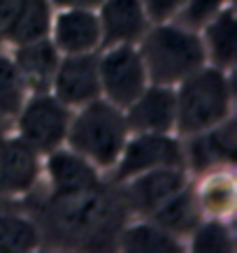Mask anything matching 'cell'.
Returning <instances> with one entry per match:
<instances>
[{
	"label": "cell",
	"instance_id": "obj_1",
	"mask_svg": "<svg viewBox=\"0 0 237 253\" xmlns=\"http://www.w3.org/2000/svg\"><path fill=\"white\" fill-rule=\"evenodd\" d=\"M149 84L177 86L182 79L207 65L205 46L198 31L182 23H153L138 42Z\"/></svg>",
	"mask_w": 237,
	"mask_h": 253
},
{
	"label": "cell",
	"instance_id": "obj_2",
	"mask_svg": "<svg viewBox=\"0 0 237 253\" xmlns=\"http://www.w3.org/2000/svg\"><path fill=\"white\" fill-rule=\"evenodd\" d=\"M177 121L175 130L182 137L202 132L233 116V84L228 70L202 65L182 79L175 88Z\"/></svg>",
	"mask_w": 237,
	"mask_h": 253
},
{
	"label": "cell",
	"instance_id": "obj_3",
	"mask_svg": "<svg viewBox=\"0 0 237 253\" xmlns=\"http://www.w3.org/2000/svg\"><path fill=\"white\" fill-rule=\"evenodd\" d=\"M128 135L130 128L123 109L105 98H98L82 105L70 119L65 144L89 158L98 169H109L119 161Z\"/></svg>",
	"mask_w": 237,
	"mask_h": 253
},
{
	"label": "cell",
	"instance_id": "obj_4",
	"mask_svg": "<svg viewBox=\"0 0 237 253\" xmlns=\"http://www.w3.org/2000/svg\"><path fill=\"white\" fill-rule=\"evenodd\" d=\"M119 207L121 200L109 195L105 184H100L79 191H51V198L47 202V216L65 237L95 242L116 230Z\"/></svg>",
	"mask_w": 237,
	"mask_h": 253
},
{
	"label": "cell",
	"instance_id": "obj_5",
	"mask_svg": "<svg viewBox=\"0 0 237 253\" xmlns=\"http://www.w3.org/2000/svg\"><path fill=\"white\" fill-rule=\"evenodd\" d=\"M72 112L51 91H33L16 114L19 137L26 139L42 156L65 144Z\"/></svg>",
	"mask_w": 237,
	"mask_h": 253
},
{
	"label": "cell",
	"instance_id": "obj_6",
	"mask_svg": "<svg viewBox=\"0 0 237 253\" xmlns=\"http://www.w3.org/2000/svg\"><path fill=\"white\" fill-rule=\"evenodd\" d=\"M100 72V98L126 109L149 86L144 61L140 56L138 44L105 46L98 56Z\"/></svg>",
	"mask_w": 237,
	"mask_h": 253
},
{
	"label": "cell",
	"instance_id": "obj_7",
	"mask_svg": "<svg viewBox=\"0 0 237 253\" xmlns=\"http://www.w3.org/2000/svg\"><path fill=\"white\" fill-rule=\"evenodd\" d=\"M156 168H186L184 144L172 132H130L114 163V179L121 184Z\"/></svg>",
	"mask_w": 237,
	"mask_h": 253
},
{
	"label": "cell",
	"instance_id": "obj_8",
	"mask_svg": "<svg viewBox=\"0 0 237 253\" xmlns=\"http://www.w3.org/2000/svg\"><path fill=\"white\" fill-rule=\"evenodd\" d=\"M189 184L186 168H156L121 181V207L138 216H151L165 200Z\"/></svg>",
	"mask_w": 237,
	"mask_h": 253
},
{
	"label": "cell",
	"instance_id": "obj_9",
	"mask_svg": "<svg viewBox=\"0 0 237 253\" xmlns=\"http://www.w3.org/2000/svg\"><path fill=\"white\" fill-rule=\"evenodd\" d=\"M49 91L61 100L65 107H82L91 100L100 98V72L98 54H70L61 56L58 68L54 72Z\"/></svg>",
	"mask_w": 237,
	"mask_h": 253
},
{
	"label": "cell",
	"instance_id": "obj_10",
	"mask_svg": "<svg viewBox=\"0 0 237 253\" xmlns=\"http://www.w3.org/2000/svg\"><path fill=\"white\" fill-rule=\"evenodd\" d=\"M235 119L216 123L202 132L189 135V144L184 146L186 168H193L198 174H207L212 169L233 168L237 154V130Z\"/></svg>",
	"mask_w": 237,
	"mask_h": 253
},
{
	"label": "cell",
	"instance_id": "obj_11",
	"mask_svg": "<svg viewBox=\"0 0 237 253\" xmlns=\"http://www.w3.org/2000/svg\"><path fill=\"white\" fill-rule=\"evenodd\" d=\"M123 114L130 132H172L177 121L175 86L149 84Z\"/></svg>",
	"mask_w": 237,
	"mask_h": 253
},
{
	"label": "cell",
	"instance_id": "obj_12",
	"mask_svg": "<svg viewBox=\"0 0 237 253\" xmlns=\"http://www.w3.org/2000/svg\"><path fill=\"white\" fill-rule=\"evenodd\" d=\"M95 14L100 21V46L138 44L151 26L142 0H102Z\"/></svg>",
	"mask_w": 237,
	"mask_h": 253
},
{
	"label": "cell",
	"instance_id": "obj_13",
	"mask_svg": "<svg viewBox=\"0 0 237 253\" xmlns=\"http://www.w3.org/2000/svg\"><path fill=\"white\" fill-rule=\"evenodd\" d=\"M42 174V154L26 139H2V163H0V188L5 195H26L35 188Z\"/></svg>",
	"mask_w": 237,
	"mask_h": 253
},
{
	"label": "cell",
	"instance_id": "obj_14",
	"mask_svg": "<svg viewBox=\"0 0 237 253\" xmlns=\"http://www.w3.org/2000/svg\"><path fill=\"white\" fill-rule=\"evenodd\" d=\"M49 38L61 56L95 51L100 46V21L95 9H61L54 14Z\"/></svg>",
	"mask_w": 237,
	"mask_h": 253
},
{
	"label": "cell",
	"instance_id": "obj_15",
	"mask_svg": "<svg viewBox=\"0 0 237 253\" xmlns=\"http://www.w3.org/2000/svg\"><path fill=\"white\" fill-rule=\"evenodd\" d=\"M45 172L51 181V191H79V188H93L100 186L98 168L89 158L77 154L72 149H54L45 158Z\"/></svg>",
	"mask_w": 237,
	"mask_h": 253
},
{
	"label": "cell",
	"instance_id": "obj_16",
	"mask_svg": "<svg viewBox=\"0 0 237 253\" xmlns=\"http://www.w3.org/2000/svg\"><path fill=\"white\" fill-rule=\"evenodd\" d=\"M12 58H14L23 79H26L28 88L49 91L54 72L58 68V61H61V51L56 49L51 38H42L26 42V44H16Z\"/></svg>",
	"mask_w": 237,
	"mask_h": 253
},
{
	"label": "cell",
	"instance_id": "obj_17",
	"mask_svg": "<svg viewBox=\"0 0 237 253\" xmlns=\"http://www.w3.org/2000/svg\"><path fill=\"white\" fill-rule=\"evenodd\" d=\"M146 218H151L153 223L161 225L163 230H168L170 235L182 239L198 228V223L205 218V214L200 209L195 188L191 184H186L182 191L175 193L170 200H165L161 207Z\"/></svg>",
	"mask_w": 237,
	"mask_h": 253
},
{
	"label": "cell",
	"instance_id": "obj_18",
	"mask_svg": "<svg viewBox=\"0 0 237 253\" xmlns=\"http://www.w3.org/2000/svg\"><path fill=\"white\" fill-rule=\"evenodd\" d=\"M202 46H205L207 63L221 70H230L237 58V23L235 9L223 7L219 14L202 26Z\"/></svg>",
	"mask_w": 237,
	"mask_h": 253
},
{
	"label": "cell",
	"instance_id": "obj_19",
	"mask_svg": "<svg viewBox=\"0 0 237 253\" xmlns=\"http://www.w3.org/2000/svg\"><path fill=\"white\" fill-rule=\"evenodd\" d=\"M51 21H54L51 0H21L14 19H12V26H9L5 42L16 46L33 42V40L49 38Z\"/></svg>",
	"mask_w": 237,
	"mask_h": 253
},
{
	"label": "cell",
	"instance_id": "obj_20",
	"mask_svg": "<svg viewBox=\"0 0 237 253\" xmlns=\"http://www.w3.org/2000/svg\"><path fill=\"white\" fill-rule=\"evenodd\" d=\"M200 209L207 218H226L233 214L237 200L235 179L226 169H212L205 174V181L195 188Z\"/></svg>",
	"mask_w": 237,
	"mask_h": 253
},
{
	"label": "cell",
	"instance_id": "obj_21",
	"mask_svg": "<svg viewBox=\"0 0 237 253\" xmlns=\"http://www.w3.org/2000/svg\"><path fill=\"white\" fill-rule=\"evenodd\" d=\"M119 244L123 251H135V253H175L182 251V239L163 230L158 223L151 218L135 225L123 228L119 235Z\"/></svg>",
	"mask_w": 237,
	"mask_h": 253
},
{
	"label": "cell",
	"instance_id": "obj_22",
	"mask_svg": "<svg viewBox=\"0 0 237 253\" xmlns=\"http://www.w3.org/2000/svg\"><path fill=\"white\" fill-rule=\"evenodd\" d=\"M28 84L19 72L12 56L0 54V121L16 119L19 109L28 98Z\"/></svg>",
	"mask_w": 237,
	"mask_h": 253
},
{
	"label": "cell",
	"instance_id": "obj_23",
	"mask_svg": "<svg viewBox=\"0 0 237 253\" xmlns=\"http://www.w3.org/2000/svg\"><path fill=\"white\" fill-rule=\"evenodd\" d=\"M42 242L35 221L19 214H0V253L35 251Z\"/></svg>",
	"mask_w": 237,
	"mask_h": 253
},
{
	"label": "cell",
	"instance_id": "obj_24",
	"mask_svg": "<svg viewBox=\"0 0 237 253\" xmlns=\"http://www.w3.org/2000/svg\"><path fill=\"white\" fill-rule=\"evenodd\" d=\"M191 249L200 253H230L235 251V237L223 218H202L189 235Z\"/></svg>",
	"mask_w": 237,
	"mask_h": 253
},
{
	"label": "cell",
	"instance_id": "obj_25",
	"mask_svg": "<svg viewBox=\"0 0 237 253\" xmlns=\"http://www.w3.org/2000/svg\"><path fill=\"white\" fill-rule=\"evenodd\" d=\"M223 7H228V0H186L184 7L179 9V14L175 16V21L191 28V31H200Z\"/></svg>",
	"mask_w": 237,
	"mask_h": 253
},
{
	"label": "cell",
	"instance_id": "obj_26",
	"mask_svg": "<svg viewBox=\"0 0 237 253\" xmlns=\"http://www.w3.org/2000/svg\"><path fill=\"white\" fill-rule=\"evenodd\" d=\"M186 0H142L144 12L151 23H165L175 21V16L179 14V9L184 7Z\"/></svg>",
	"mask_w": 237,
	"mask_h": 253
},
{
	"label": "cell",
	"instance_id": "obj_27",
	"mask_svg": "<svg viewBox=\"0 0 237 253\" xmlns=\"http://www.w3.org/2000/svg\"><path fill=\"white\" fill-rule=\"evenodd\" d=\"M19 2L21 0H0V44L7 38V31L12 26V19H14L16 9H19Z\"/></svg>",
	"mask_w": 237,
	"mask_h": 253
},
{
	"label": "cell",
	"instance_id": "obj_28",
	"mask_svg": "<svg viewBox=\"0 0 237 253\" xmlns=\"http://www.w3.org/2000/svg\"><path fill=\"white\" fill-rule=\"evenodd\" d=\"M102 0H51L58 9H98Z\"/></svg>",
	"mask_w": 237,
	"mask_h": 253
},
{
	"label": "cell",
	"instance_id": "obj_29",
	"mask_svg": "<svg viewBox=\"0 0 237 253\" xmlns=\"http://www.w3.org/2000/svg\"><path fill=\"white\" fill-rule=\"evenodd\" d=\"M2 139H5V135L0 132V163H2ZM0 195H2V188H0Z\"/></svg>",
	"mask_w": 237,
	"mask_h": 253
}]
</instances>
